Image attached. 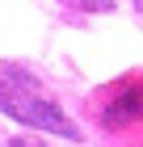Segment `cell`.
<instances>
[{
    "instance_id": "3",
    "label": "cell",
    "mask_w": 143,
    "mask_h": 147,
    "mask_svg": "<svg viewBox=\"0 0 143 147\" xmlns=\"http://www.w3.org/2000/svg\"><path fill=\"white\" fill-rule=\"evenodd\" d=\"M4 147H42V143H34V139H9Z\"/></svg>"
},
{
    "instance_id": "1",
    "label": "cell",
    "mask_w": 143,
    "mask_h": 147,
    "mask_svg": "<svg viewBox=\"0 0 143 147\" xmlns=\"http://www.w3.org/2000/svg\"><path fill=\"white\" fill-rule=\"evenodd\" d=\"M0 109L9 113V118H17V122L34 126V130H42V135H59V139L80 143V126L59 109V101L25 67L0 63Z\"/></svg>"
},
{
    "instance_id": "2",
    "label": "cell",
    "mask_w": 143,
    "mask_h": 147,
    "mask_svg": "<svg viewBox=\"0 0 143 147\" xmlns=\"http://www.w3.org/2000/svg\"><path fill=\"white\" fill-rule=\"evenodd\" d=\"M72 4H80L88 13H114V0H72Z\"/></svg>"
}]
</instances>
